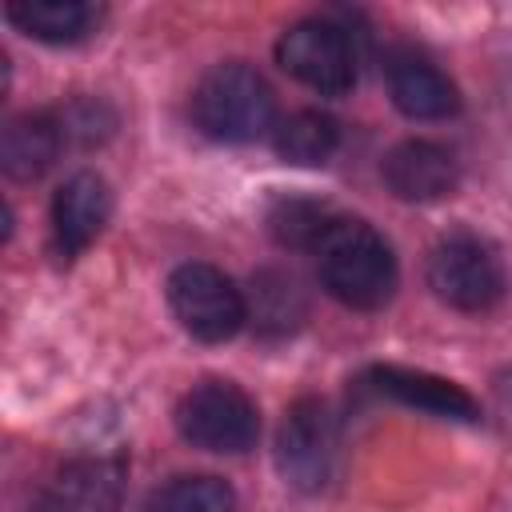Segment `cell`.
<instances>
[{
	"label": "cell",
	"mask_w": 512,
	"mask_h": 512,
	"mask_svg": "<svg viewBox=\"0 0 512 512\" xmlns=\"http://www.w3.org/2000/svg\"><path fill=\"white\" fill-rule=\"evenodd\" d=\"M316 252V268H320V284L328 296H336L348 308L372 312L384 308L396 292V256L388 248V240L364 224V220H332L328 232L320 236Z\"/></svg>",
	"instance_id": "1"
},
{
	"label": "cell",
	"mask_w": 512,
	"mask_h": 512,
	"mask_svg": "<svg viewBox=\"0 0 512 512\" xmlns=\"http://www.w3.org/2000/svg\"><path fill=\"white\" fill-rule=\"evenodd\" d=\"M272 116L276 96L268 80L240 60L216 64L212 72L200 76L192 92V124L220 144H248L264 136L272 128Z\"/></svg>",
	"instance_id": "2"
},
{
	"label": "cell",
	"mask_w": 512,
	"mask_h": 512,
	"mask_svg": "<svg viewBox=\"0 0 512 512\" xmlns=\"http://www.w3.org/2000/svg\"><path fill=\"white\" fill-rule=\"evenodd\" d=\"M176 428L192 448L236 456L260 436V412L232 380H204L176 404Z\"/></svg>",
	"instance_id": "3"
},
{
	"label": "cell",
	"mask_w": 512,
	"mask_h": 512,
	"mask_svg": "<svg viewBox=\"0 0 512 512\" xmlns=\"http://www.w3.org/2000/svg\"><path fill=\"white\" fill-rule=\"evenodd\" d=\"M168 304L180 328L200 344H224L248 320L240 288L212 264H180L168 276Z\"/></svg>",
	"instance_id": "4"
},
{
	"label": "cell",
	"mask_w": 512,
	"mask_h": 512,
	"mask_svg": "<svg viewBox=\"0 0 512 512\" xmlns=\"http://www.w3.org/2000/svg\"><path fill=\"white\" fill-rule=\"evenodd\" d=\"M428 288L460 312H488L504 300L508 280H504L500 256L484 240L460 232V236H448L432 248Z\"/></svg>",
	"instance_id": "5"
},
{
	"label": "cell",
	"mask_w": 512,
	"mask_h": 512,
	"mask_svg": "<svg viewBox=\"0 0 512 512\" xmlns=\"http://www.w3.org/2000/svg\"><path fill=\"white\" fill-rule=\"evenodd\" d=\"M276 60L288 76L324 96H344L356 84V52L344 28L328 20H300L276 40Z\"/></svg>",
	"instance_id": "6"
},
{
	"label": "cell",
	"mask_w": 512,
	"mask_h": 512,
	"mask_svg": "<svg viewBox=\"0 0 512 512\" xmlns=\"http://www.w3.org/2000/svg\"><path fill=\"white\" fill-rule=\"evenodd\" d=\"M340 452L336 420L320 400H296L276 436V468L300 492H320L332 480Z\"/></svg>",
	"instance_id": "7"
},
{
	"label": "cell",
	"mask_w": 512,
	"mask_h": 512,
	"mask_svg": "<svg viewBox=\"0 0 512 512\" xmlns=\"http://www.w3.org/2000/svg\"><path fill=\"white\" fill-rule=\"evenodd\" d=\"M384 80H388L392 104L412 120H448L460 112L456 84L428 56L412 48H392L384 56Z\"/></svg>",
	"instance_id": "8"
},
{
	"label": "cell",
	"mask_w": 512,
	"mask_h": 512,
	"mask_svg": "<svg viewBox=\"0 0 512 512\" xmlns=\"http://www.w3.org/2000/svg\"><path fill=\"white\" fill-rule=\"evenodd\" d=\"M380 176L396 200L432 204V200H444L456 192L460 168L448 148H440L432 140H404L384 156Z\"/></svg>",
	"instance_id": "9"
},
{
	"label": "cell",
	"mask_w": 512,
	"mask_h": 512,
	"mask_svg": "<svg viewBox=\"0 0 512 512\" xmlns=\"http://www.w3.org/2000/svg\"><path fill=\"white\" fill-rule=\"evenodd\" d=\"M124 496V460L88 456L72 460L44 492L36 512H116Z\"/></svg>",
	"instance_id": "10"
},
{
	"label": "cell",
	"mask_w": 512,
	"mask_h": 512,
	"mask_svg": "<svg viewBox=\"0 0 512 512\" xmlns=\"http://www.w3.org/2000/svg\"><path fill=\"white\" fill-rule=\"evenodd\" d=\"M108 216H112V192H108L104 176H96V172L68 176L52 200V228H56L60 252L64 256L84 252L104 232Z\"/></svg>",
	"instance_id": "11"
},
{
	"label": "cell",
	"mask_w": 512,
	"mask_h": 512,
	"mask_svg": "<svg viewBox=\"0 0 512 512\" xmlns=\"http://www.w3.org/2000/svg\"><path fill=\"white\" fill-rule=\"evenodd\" d=\"M368 380H372L376 392H384V396H392V400H400V404H408V408L432 412V416H440V420H464V424L480 420L476 400H472L460 384H452V380H444V376L412 372V368H396V364H380V368L368 372Z\"/></svg>",
	"instance_id": "12"
},
{
	"label": "cell",
	"mask_w": 512,
	"mask_h": 512,
	"mask_svg": "<svg viewBox=\"0 0 512 512\" xmlns=\"http://www.w3.org/2000/svg\"><path fill=\"white\" fill-rule=\"evenodd\" d=\"M64 148L60 120L36 112V116H12L0 136V168L12 180H36L44 176Z\"/></svg>",
	"instance_id": "13"
},
{
	"label": "cell",
	"mask_w": 512,
	"mask_h": 512,
	"mask_svg": "<svg viewBox=\"0 0 512 512\" xmlns=\"http://www.w3.org/2000/svg\"><path fill=\"white\" fill-rule=\"evenodd\" d=\"M8 20L32 40L76 44L96 28L100 12L96 4H84V0H12Z\"/></svg>",
	"instance_id": "14"
},
{
	"label": "cell",
	"mask_w": 512,
	"mask_h": 512,
	"mask_svg": "<svg viewBox=\"0 0 512 512\" xmlns=\"http://www.w3.org/2000/svg\"><path fill=\"white\" fill-rule=\"evenodd\" d=\"M272 144H276V156L288 160V164H300V168H312V164H324L336 144H340V128L328 112H292L284 116L276 128H272Z\"/></svg>",
	"instance_id": "15"
},
{
	"label": "cell",
	"mask_w": 512,
	"mask_h": 512,
	"mask_svg": "<svg viewBox=\"0 0 512 512\" xmlns=\"http://www.w3.org/2000/svg\"><path fill=\"white\" fill-rule=\"evenodd\" d=\"M148 512H236V492L220 476H176L152 492Z\"/></svg>",
	"instance_id": "16"
},
{
	"label": "cell",
	"mask_w": 512,
	"mask_h": 512,
	"mask_svg": "<svg viewBox=\"0 0 512 512\" xmlns=\"http://www.w3.org/2000/svg\"><path fill=\"white\" fill-rule=\"evenodd\" d=\"M328 224H332V216L312 200H280L268 212V228L284 248H316L320 236L328 232Z\"/></svg>",
	"instance_id": "17"
}]
</instances>
